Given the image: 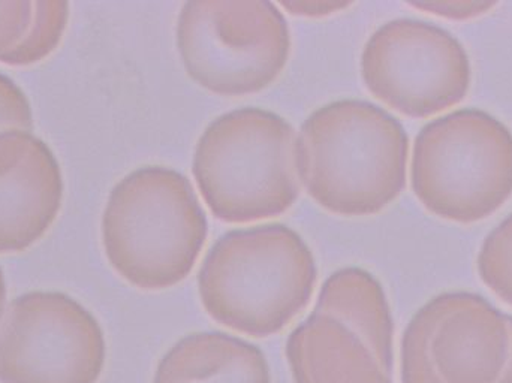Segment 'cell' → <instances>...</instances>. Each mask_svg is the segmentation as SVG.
<instances>
[{
  "label": "cell",
  "mask_w": 512,
  "mask_h": 383,
  "mask_svg": "<svg viewBox=\"0 0 512 383\" xmlns=\"http://www.w3.org/2000/svg\"><path fill=\"white\" fill-rule=\"evenodd\" d=\"M360 66L367 90L412 119L460 104L472 81L462 42L448 30L414 18L382 24L367 39Z\"/></svg>",
  "instance_id": "obj_7"
},
{
  "label": "cell",
  "mask_w": 512,
  "mask_h": 383,
  "mask_svg": "<svg viewBox=\"0 0 512 383\" xmlns=\"http://www.w3.org/2000/svg\"><path fill=\"white\" fill-rule=\"evenodd\" d=\"M33 128L32 107L23 90L0 74V132L27 131Z\"/></svg>",
  "instance_id": "obj_18"
},
{
  "label": "cell",
  "mask_w": 512,
  "mask_h": 383,
  "mask_svg": "<svg viewBox=\"0 0 512 383\" xmlns=\"http://www.w3.org/2000/svg\"><path fill=\"white\" fill-rule=\"evenodd\" d=\"M62 199V170L50 147L27 131L0 132V253L41 240Z\"/></svg>",
  "instance_id": "obj_10"
},
{
  "label": "cell",
  "mask_w": 512,
  "mask_h": 383,
  "mask_svg": "<svg viewBox=\"0 0 512 383\" xmlns=\"http://www.w3.org/2000/svg\"><path fill=\"white\" fill-rule=\"evenodd\" d=\"M33 21L24 41L0 63L8 66H30L50 56L62 41L68 26V2H33Z\"/></svg>",
  "instance_id": "obj_14"
},
{
  "label": "cell",
  "mask_w": 512,
  "mask_h": 383,
  "mask_svg": "<svg viewBox=\"0 0 512 383\" xmlns=\"http://www.w3.org/2000/svg\"><path fill=\"white\" fill-rule=\"evenodd\" d=\"M315 258L286 225L234 229L207 253L198 292L210 318L237 333H280L306 309L315 289Z\"/></svg>",
  "instance_id": "obj_2"
},
{
  "label": "cell",
  "mask_w": 512,
  "mask_h": 383,
  "mask_svg": "<svg viewBox=\"0 0 512 383\" xmlns=\"http://www.w3.org/2000/svg\"><path fill=\"white\" fill-rule=\"evenodd\" d=\"M153 383H271L261 349L219 331L183 337L159 361Z\"/></svg>",
  "instance_id": "obj_12"
},
{
  "label": "cell",
  "mask_w": 512,
  "mask_h": 383,
  "mask_svg": "<svg viewBox=\"0 0 512 383\" xmlns=\"http://www.w3.org/2000/svg\"><path fill=\"white\" fill-rule=\"evenodd\" d=\"M33 2H0V60L15 50L29 33Z\"/></svg>",
  "instance_id": "obj_17"
},
{
  "label": "cell",
  "mask_w": 512,
  "mask_h": 383,
  "mask_svg": "<svg viewBox=\"0 0 512 383\" xmlns=\"http://www.w3.org/2000/svg\"><path fill=\"white\" fill-rule=\"evenodd\" d=\"M105 355L98 319L62 292L15 298L0 325L2 383H96Z\"/></svg>",
  "instance_id": "obj_8"
},
{
  "label": "cell",
  "mask_w": 512,
  "mask_h": 383,
  "mask_svg": "<svg viewBox=\"0 0 512 383\" xmlns=\"http://www.w3.org/2000/svg\"><path fill=\"white\" fill-rule=\"evenodd\" d=\"M313 312L324 313L351 328L369 346L387 375L393 372L394 322L381 283L358 267L334 271L318 295Z\"/></svg>",
  "instance_id": "obj_13"
},
{
  "label": "cell",
  "mask_w": 512,
  "mask_h": 383,
  "mask_svg": "<svg viewBox=\"0 0 512 383\" xmlns=\"http://www.w3.org/2000/svg\"><path fill=\"white\" fill-rule=\"evenodd\" d=\"M409 138L372 102L342 99L313 111L298 135V176L316 204L339 216H372L406 186Z\"/></svg>",
  "instance_id": "obj_1"
},
{
  "label": "cell",
  "mask_w": 512,
  "mask_h": 383,
  "mask_svg": "<svg viewBox=\"0 0 512 383\" xmlns=\"http://www.w3.org/2000/svg\"><path fill=\"white\" fill-rule=\"evenodd\" d=\"M409 5L450 20H469L486 14L498 3L487 0H433V2H411Z\"/></svg>",
  "instance_id": "obj_19"
},
{
  "label": "cell",
  "mask_w": 512,
  "mask_h": 383,
  "mask_svg": "<svg viewBox=\"0 0 512 383\" xmlns=\"http://www.w3.org/2000/svg\"><path fill=\"white\" fill-rule=\"evenodd\" d=\"M286 358L295 383H391L360 336L324 313L292 331Z\"/></svg>",
  "instance_id": "obj_11"
},
{
  "label": "cell",
  "mask_w": 512,
  "mask_h": 383,
  "mask_svg": "<svg viewBox=\"0 0 512 383\" xmlns=\"http://www.w3.org/2000/svg\"><path fill=\"white\" fill-rule=\"evenodd\" d=\"M294 126L261 108L213 120L195 146L192 174L216 219L251 223L288 211L300 195Z\"/></svg>",
  "instance_id": "obj_4"
},
{
  "label": "cell",
  "mask_w": 512,
  "mask_h": 383,
  "mask_svg": "<svg viewBox=\"0 0 512 383\" xmlns=\"http://www.w3.org/2000/svg\"><path fill=\"white\" fill-rule=\"evenodd\" d=\"M177 51L189 77L221 96L261 92L291 51L285 15L265 0H192L180 9Z\"/></svg>",
  "instance_id": "obj_6"
},
{
  "label": "cell",
  "mask_w": 512,
  "mask_h": 383,
  "mask_svg": "<svg viewBox=\"0 0 512 383\" xmlns=\"http://www.w3.org/2000/svg\"><path fill=\"white\" fill-rule=\"evenodd\" d=\"M427 346L444 383H498L510 357L507 313L474 292H445L424 304Z\"/></svg>",
  "instance_id": "obj_9"
},
{
  "label": "cell",
  "mask_w": 512,
  "mask_h": 383,
  "mask_svg": "<svg viewBox=\"0 0 512 383\" xmlns=\"http://www.w3.org/2000/svg\"><path fill=\"white\" fill-rule=\"evenodd\" d=\"M429 319L421 307L402 337V383H444L439 378L427 346Z\"/></svg>",
  "instance_id": "obj_16"
},
{
  "label": "cell",
  "mask_w": 512,
  "mask_h": 383,
  "mask_svg": "<svg viewBox=\"0 0 512 383\" xmlns=\"http://www.w3.org/2000/svg\"><path fill=\"white\" fill-rule=\"evenodd\" d=\"M352 2L340 0H280V6L295 17L322 18L349 8Z\"/></svg>",
  "instance_id": "obj_20"
},
{
  "label": "cell",
  "mask_w": 512,
  "mask_h": 383,
  "mask_svg": "<svg viewBox=\"0 0 512 383\" xmlns=\"http://www.w3.org/2000/svg\"><path fill=\"white\" fill-rule=\"evenodd\" d=\"M412 189L442 219L474 223L512 195V132L477 108L427 123L415 138Z\"/></svg>",
  "instance_id": "obj_5"
},
{
  "label": "cell",
  "mask_w": 512,
  "mask_h": 383,
  "mask_svg": "<svg viewBox=\"0 0 512 383\" xmlns=\"http://www.w3.org/2000/svg\"><path fill=\"white\" fill-rule=\"evenodd\" d=\"M209 234L191 182L167 167H143L108 196L102 244L117 274L135 288H173L194 270Z\"/></svg>",
  "instance_id": "obj_3"
},
{
  "label": "cell",
  "mask_w": 512,
  "mask_h": 383,
  "mask_svg": "<svg viewBox=\"0 0 512 383\" xmlns=\"http://www.w3.org/2000/svg\"><path fill=\"white\" fill-rule=\"evenodd\" d=\"M481 280L512 306V213L484 240L478 255Z\"/></svg>",
  "instance_id": "obj_15"
},
{
  "label": "cell",
  "mask_w": 512,
  "mask_h": 383,
  "mask_svg": "<svg viewBox=\"0 0 512 383\" xmlns=\"http://www.w3.org/2000/svg\"><path fill=\"white\" fill-rule=\"evenodd\" d=\"M508 325H510V333H511V348H510V357H508L507 366H505L504 373H502L501 379H499L498 383H512V316L507 315Z\"/></svg>",
  "instance_id": "obj_21"
},
{
  "label": "cell",
  "mask_w": 512,
  "mask_h": 383,
  "mask_svg": "<svg viewBox=\"0 0 512 383\" xmlns=\"http://www.w3.org/2000/svg\"><path fill=\"white\" fill-rule=\"evenodd\" d=\"M6 304V283L5 276H3L2 268H0V319H2L3 313H5Z\"/></svg>",
  "instance_id": "obj_22"
}]
</instances>
